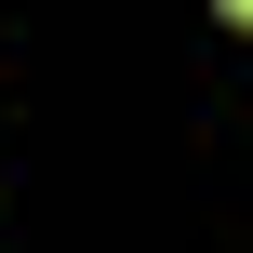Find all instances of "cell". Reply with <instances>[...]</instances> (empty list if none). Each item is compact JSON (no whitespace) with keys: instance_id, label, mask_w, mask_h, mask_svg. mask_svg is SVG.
I'll use <instances>...</instances> for the list:
<instances>
[{"instance_id":"6da1fadb","label":"cell","mask_w":253,"mask_h":253,"mask_svg":"<svg viewBox=\"0 0 253 253\" xmlns=\"http://www.w3.org/2000/svg\"><path fill=\"white\" fill-rule=\"evenodd\" d=\"M227 13H240V27H253V0H227Z\"/></svg>"}]
</instances>
